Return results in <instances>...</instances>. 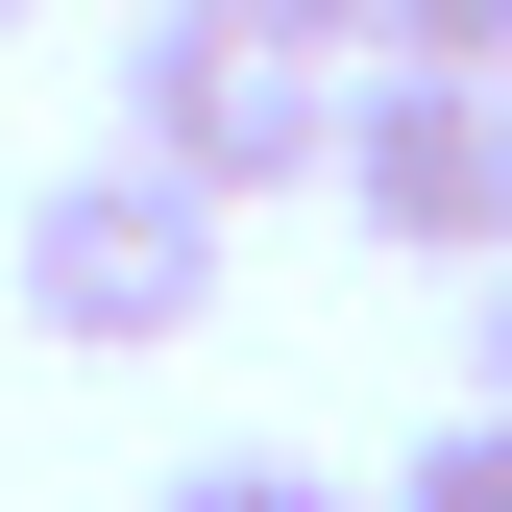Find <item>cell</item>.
Returning <instances> with one entry per match:
<instances>
[{"label": "cell", "mask_w": 512, "mask_h": 512, "mask_svg": "<svg viewBox=\"0 0 512 512\" xmlns=\"http://www.w3.org/2000/svg\"><path fill=\"white\" fill-rule=\"evenodd\" d=\"M122 147L147 171H196V196H317L342 171V74H317L293 25H244V0H147L122 25Z\"/></svg>", "instance_id": "6da1fadb"}, {"label": "cell", "mask_w": 512, "mask_h": 512, "mask_svg": "<svg viewBox=\"0 0 512 512\" xmlns=\"http://www.w3.org/2000/svg\"><path fill=\"white\" fill-rule=\"evenodd\" d=\"M25 317L74 366H147V342H196L220 317V196L196 171H147V147H74L25 196Z\"/></svg>", "instance_id": "7a4b0ae2"}, {"label": "cell", "mask_w": 512, "mask_h": 512, "mask_svg": "<svg viewBox=\"0 0 512 512\" xmlns=\"http://www.w3.org/2000/svg\"><path fill=\"white\" fill-rule=\"evenodd\" d=\"M317 196L391 244V269H488V244H512V196H488V98H464V74H391V49L342 74V171H317Z\"/></svg>", "instance_id": "3957f363"}, {"label": "cell", "mask_w": 512, "mask_h": 512, "mask_svg": "<svg viewBox=\"0 0 512 512\" xmlns=\"http://www.w3.org/2000/svg\"><path fill=\"white\" fill-rule=\"evenodd\" d=\"M147 512H366V488H317V464H293V439H196V464H171Z\"/></svg>", "instance_id": "277c9868"}, {"label": "cell", "mask_w": 512, "mask_h": 512, "mask_svg": "<svg viewBox=\"0 0 512 512\" xmlns=\"http://www.w3.org/2000/svg\"><path fill=\"white\" fill-rule=\"evenodd\" d=\"M366 49H391V74H464V98H512V0H391Z\"/></svg>", "instance_id": "5b68a950"}, {"label": "cell", "mask_w": 512, "mask_h": 512, "mask_svg": "<svg viewBox=\"0 0 512 512\" xmlns=\"http://www.w3.org/2000/svg\"><path fill=\"white\" fill-rule=\"evenodd\" d=\"M366 512H512V415H439V439H415V464H391V488H366Z\"/></svg>", "instance_id": "8992f818"}, {"label": "cell", "mask_w": 512, "mask_h": 512, "mask_svg": "<svg viewBox=\"0 0 512 512\" xmlns=\"http://www.w3.org/2000/svg\"><path fill=\"white\" fill-rule=\"evenodd\" d=\"M244 25H293L317 74H366V25H391V0H244Z\"/></svg>", "instance_id": "52a82bcc"}, {"label": "cell", "mask_w": 512, "mask_h": 512, "mask_svg": "<svg viewBox=\"0 0 512 512\" xmlns=\"http://www.w3.org/2000/svg\"><path fill=\"white\" fill-rule=\"evenodd\" d=\"M464 366H488V391H464V415H512V269L464 293Z\"/></svg>", "instance_id": "ba28073f"}, {"label": "cell", "mask_w": 512, "mask_h": 512, "mask_svg": "<svg viewBox=\"0 0 512 512\" xmlns=\"http://www.w3.org/2000/svg\"><path fill=\"white\" fill-rule=\"evenodd\" d=\"M488 196H512V98H488ZM488 269H512V244H488Z\"/></svg>", "instance_id": "9c48e42d"}, {"label": "cell", "mask_w": 512, "mask_h": 512, "mask_svg": "<svg viewBox=\"0 0 512 512\" xmlns=\"http://www.w3.org/2000/svg\"><path fill=\"white\" fill-rule=\"evenodd\" d=\"M0 25H25V0H0Z\"/></svg>", "instance_id": "30bf717a"}]
</instances>
